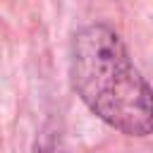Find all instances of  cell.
<instances>
[{"instance_id": "obj_1", "label": "cell", "mask_w": 153, "mask_h": 153, "mask_svg": "<svg viewBox=\"0 0 153 153\" xmlns=\"http://www.w3.org/2000/svg\"><path fill=\"white\" fill-rule=\"evenodd\" d=\"M69 76L86 108L112 129L129 136L153 131V88L110 26L91 24L74 33Z\"/></svg>"}]
</instances>
